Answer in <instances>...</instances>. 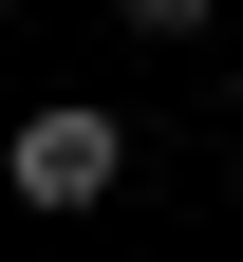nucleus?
Returning <instances> with one entry per match:
<instances>
[{
  "mask_svg": "<svg viewBox=\"0 0 243 262\" xmlns=\"http://www.w3.org/2000/svg\"><path fill=\"white\" fill-rule=\"evenodd\" d=\"M113 169H131V113H94V94H56V113L0 131V187L19 206H113Z\"/></svg>",
  "mask_w": 243,
  "mask_h": 262,
  "instance_id": "f257e3e1",
  "label": "nucleus"
},
{
  "mask_svg": "<svg viewBox=\"0 0 243 262\" xmlns=\"http://www.w3.org/2000/svg\"><path fill=\"white\" fill-rule=\"evenodd\" d=\"M113 19H131V38H206V0H113Z\"/></svg>",
  "mask_w": 243,
  "mask_h": 262,
  "instance_id": "f03ea898",
  "label": "nucleus"
}]
</instances>
